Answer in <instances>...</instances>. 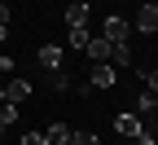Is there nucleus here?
Masks as SVG:
<instances>
[{"label": "nucleus", "instance_id": "1", "mask_svg": "<svg viewBox=\"0 0 158 145\" xmlns=\"http://www.w3.org/2000/svg\"><path fill=\"white\" fill-rule=\"evenodd\" d=\"M106 40H110V44H127V40H132V22L118 18V13H110L106 18Z\"/></svg>", "mask_w": 158, "mask_h": 145}, {"label": "nucleus", "instance_id": "2", "mask_svg": "<svg viewBox=\"0 0 158 145\" xmlns=\"http://www.w3.org/2000/svg\"><path fill=\"white\" fill-rule=\"evenodd\" d=\"M132 31H158V5H141L136 9V18H132Z\"/></svg>", "mask_w": 158, "mask_h": 145}, {"label": "nucleus", "instance_id": "3", "mask_svg": "<svg viewBox=\"0 0 158 145\" xmlns=\"http://www.w3.org/2000/svg\"><path fill=\"white\" fill-rule=\"evenodd\" d=\"M31 97V79H9V84H5V101H9V106H22V101Z\"/></svg>", "mask_w": 158, "mask_h": 145}, {"label": "nucleus", "instance_id": "4", "mask_svg": "<svg viewBox=\"0 0 158 145\" xmlns=\"http://www.w3.org/2000/svg\"><path fill=\"white\" fill-rule=\"evenodd\" d=\"M88 88H114V66H110V62H97V66H92Z\"/></svg>", "mask_w": 158, "mask_h": 145}, {"label": "nucleus", "instance_id": "5", "mask_svg": "<svg viewBox=\"0 0 158 145\" xmlns=\"http://www.w3.org/2000/svg\"><path fill=\"white\" fill-rule=\"evenodd\" d=\"M114 128L123 132V136H132V141H136V136L145 132V123H141V114H118V119H114Z\"/></svg>", "mask_w": 158, "mask_h": 145}, {"label": "nucleus", "instance_id": "6", "mask_svg": "<svg viewBox=\"0 0 158 145\" xmlns=\"http://www.w3.org/2000/svg\"><path fill=\"white\" fill-rule=\"evenodd\" d=\"M88 57H92V66H97V62H110V53H114V44H110V40L101 35V40H88V49H84Z\"/></svg>", "mask_w": 158, "mask_h": 145}, {"label": "nucleus", "instance_id": "7", "mask_svg": "<svg viewBox=\"0 0 158 145\" xmlns=\"http://www.w3.org/2000/svg\"><path fill=\"white\" fill-rule=\"evenodd\" d=\"M66 27H88V5H84V0L66 5Z\"/></svg>", "mask_w": 158, "mask_h": 145}, {"label": "nucleus", "instance_id": "8", "mask_svg": "<svg viewBox=\"0 0 158 145\" xmlns=\"http://www.w3.org/2000/svg\"><path fill=\"white\" fill-rule=\"evenodd\" d=\"M40 66L62 70V49H57V44H44V49H40Z\"/></svg>", "mask_w": 158, "mask_h": 145}, {"label": "nucleus", "instance_id": "9", "mask_svg": "<svg viewBox=\"0 0 158 145\" xmlns=\"http://www.w3.org/2000/svg\"><path fill=\"white\" fill-rule=\"evenodd\" d=\"M70 132H75V128H66V123H53V128L44 132V141H48V145H66V141H70Z\"/></svg>", "mask_w": 158, "mask_h": 145}, {"label": "nucleus", "instance_id": "10", "mask_svg": "<svg viewBox=\"0 0 158 145\" xmlns=\"http://www.w3.org/2000/svg\"><path fill=\"white\" fill-rule=\"evenodd\" d=\"M66 40H70V49H75V53H84L92 35H88V27H70V35H66Z\"/></svg>", "mask_w": 158, "mask_h": 145}, {"label": "nucleus", "instance_id": "11", "mask_svg": "<svg viewBox=\"0 0 158 145\" xmlns=\"http://www.w3.org/2000/svg\"><path fill=\"white\" fill-rule=\"evenodd\" d=\"M110 62H114V66H132V49H127V44H114Z\"/></svg>", "mask_w": 158, "mask_h": 145}, {"label": "nucleus", "instance_id": "12", "mask_svg": "<svg viewBox=\"0 0 158 145\" xmlns=\"http://www.w3.org/2000/svg\"><path fill=\"white\" fill-rule=\"evenodd\" d=\"M66 145H101V141H97V132H70Z\"/></svg>", "mask_w": 158, "mask_h": 145}, {"label": "nucleus", "instance_id": "13", "mask_svg": "<svg viewBox=\"0 0 158 145\" xmlns=\"http://www.w3.org/2000/svg\"><path fill=\"white\" fill-rule=\"evenodd\" d=\"M13 119H18V106H9V101H0V128H9Z\"/></svg>", "mask_w": 158, "mask_h": 145}, {"label": "nucleus", "instance_id": "14", "mask_svg": "<svg viewBox=\"0 0 158 145\" xmlns=\"http://www.w3.org/2000/svg\"><path fill=\"white\" fill-rule=\"evenodd\" d=\"M136 110H145V114H149V110H154V92H149V88H145V92H141V97H136Z\"/></svg>", "mask_w": 158, "mask_h": 145}, {"label": "nucleus", "instance_id": "15", "mask_svg": "<svg viewBox=\"0 0 158 145\" xmlns=\"http://www.w3.org/2000/svg\"><path fill=\"white\" fill-rule=\"evenodd\" d=\"M53 88H57V92H66V88H70V79H66L62 70H53Z\"/></svg>", "mask_w": 158, "mask_h": 145}, {"label": "nucleus", "instance_id": "16", "mask_svg": "<svg viewBox=\"0 0 158 145\" xmlns=\"http://www.w3.org/2000/svg\"><path fill=\"white\" fill-rule=\"evenodd\" d=\"M22 145H48V141H44V132H27V136H22Z\"/></svg>", "mask_w": 158, "mask_h": 145}, {"label": "nucleus", "instance_id": "17", "mask_svg": "<svg viewBox=\"0 0 158 145\" xmlns=\"http://www.w3.org/2000/svg\"><path fill=\"white\" fill-rule=\"evenodd\" d=\"M145 88H149V92H158V70H145Z\"/></svg>", "mask_w": 158, "mask_h": 145}, {"label": "nucleus", "instance_id": "18", "mask_svg": "<svg viewBox=\"0 0 158 145\" xmlns=\"http://www.w3.org/2000/svg\"><path fill=\"white\" fill-rule=\"evenodd\" d=\"M136 145H158V136H154V132H149V128H145V132H141V136H136Z\"/></svg>", "mask_w": 158, "mask_h": 145}, {"label": "nucleus", "instance_id": "19", "mask_svg": "<svg viewBox=\"0 0 158 145\" xmlns=\"http://www.w3.org/2000/svg\"><path fill=\"white\" fill-rule=\"evenodd\" d=\"M0 75H13V57H9V53L0 57Z\"/></svg>", "mask_w": 158, "mask_h": 145}, {"label": "nucleus", "instance_id": "20", "mask_svg": "<svg viewBox=\"0 0 158 145\" xmlns=\"http://www.w3.org/2000/svg\"><path fill=\"white\" fill-rule=\"evenodd\" d=\"M5 35H9V22H0V44H5Z\"/></svg>", "mask_w": 158, "mask_h": 145}, {"label": "nucleus", "instance_id": "21", "mask_svg": "<svg viewBox=\"0 0 158 145\" xmlns=\"http://www.w3.org/2000/svg\"><path fill=\"white\" fill-rule=\"evenodd\" d=\"M154 110H158V92H154Z\"/></svg>", "mask_w": 158, "mask_h": 145}, {"label": "nucleus", "instance_id": "22", "mask_svg": "<svg viewBox=\"0 0 158 145\" xmlns=\"http://www.w3.org/2000/svg\"><path fill=\"white\" fill-rule=\"evenodd\" d=\"M0 5H5V0H0Z\"/></svg>", "mask_w": 158, "mask_h": 145}]
</instances>
